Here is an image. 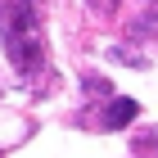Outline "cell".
<instances>
[{"instance_id": "3", "label": "cell", "mask_w": 158, "mask_h": 158, "mask_svg": "<svg viewBox=\"0 0 158 158\" xmlns=\"http://www.w3.org/2000/svg\"><path fill=\"white\" fill-rule=\"evenodd\" d=\"M135 154L140 158H158V131L154 135H140V140H135Z\"/></svg>"}, {"instance_id": "1", "label": "cell", "mask_w": 158, "mask_h": 158, "mask_svg": "<svg viewBox=\"0 0 158 158\" xmlns=\"http://www.w3.org/2000/svg\"><path fill=\"white\" fill-rule=\"evenodd\" d=\"M0 41L5 54L23 77L45 68V41H41V9L32 0H5L0 5Z\"/></svg>"}, {"instance_id": "5", "label": "cell", "mask_w": 158, "mask_h": 158, "mask_svg": "<svg viewBox=\"0 0 158 158\" xmlns=\"http://www.w3.org/2000/svg\"><path fill=\"white\" fill-rule=\"evenodd\" d=\"M149 5H158V0H149Z\"/></svg>"}, {"instance_id": "2", "label": "cell", "mask_w": 158, "mask_h": 158, "mask_svg": "<svg viewBox=\"0 0 158 158\" xmlns=\"http://www.w3.org/2000/svg\"><path fill=\"white\" fill-rule=\"evenodd\" d=\"M140 118V104L135 99H127V95H118V99H109V109H104V127H131V122Z\"/></svg>"}, {"instance_id": "4", "label": "cell", "mask_w": 158, "mask_h": 158, "mask_svg": "<svg viewBox=\"0 0 158 158\" xmlns=\"http://www.w3.org/2000/svg\"><path fill=\"white\" fill-rule=\"evenodd\" d=\"M90 5H95L99 14H109V9H118V0H90Z\"/></svg>"}]
</instances>
